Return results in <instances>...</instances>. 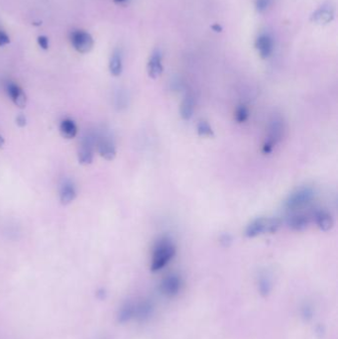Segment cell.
<instances>
[{
    "label": "cell",
    "instance_id": "obj_24",
    "mask_svg": "<svg viewBox=\"0 0 338 339\" xmlns=\"http://www.w3.org/2000/svg\"><path fill=\"white\" fill-rule=\"evenodd\" d=\"M16 124L19 127H25L27 124V118L23 113H20L19 115H17L16 117Z\"/></svg>",
    "mask_w": 338,
    "mask_h": 339
},
{
    "label": "cell",
    "instance_id": "obj_4",
    "mask_svg": "<svg viewBox=\"0 0 338 339\" xmlns=\"http://www.w3.org/2000/svg\"><path fill=\"white\" fill-rule=\"evenodd\" d=\"M284 129H285L284 121L281 117L276 116L271 120L270 126H269L268 138L266 139L262 147V152L265 155L271 154L275 146L282 140L284 136Z\"/></svg>",
    "mask_w": 338,
    "mask_h": 339
},
{
    "label": "cell",
    "instance_id": "obj_1",
    "mask_svg": "<svg viewBox=\"0 0 338 339\" xmlns=\"http://www.w3.org/2000/svg\"><path fill=\"white\" fill-rule=\"evenodd\" d=\"M176 255V247L174 243L167 238L160 240L153 251L151 270L152 272H158L165 268L172 261Z\"/></svg>",
    "mask_w": 338,
    "mask_h": 339
},
{
    "label": "cell",
    "instance_id": "obj_15",
    "mask_svg": "<svg viewBox=\"0 0 338 339\" xmlns=\"http://www.w3.org/2000/svg\"><path fill=\"white\" fill-rule=\"evenodd\" d=\"M76 189L71 182H66L60 190V201L64 205L72 203L76 197Z\"/></svg>",
    "mask_w": 338,
    "mask_h": 339
},
{
    "label": "cell",
    "instance_id": "obj_5",
    "mask_svg": "<svg viewBox=\"0 0 338 339\" xmlns=\"http://www.w3.org/2000/svg\"><path fill=\"white\" fill-rule=\"evenodd\" d=\"M70 38L72 47L80 54H87L94 48V38L86 31L74 30L71 33Z\"/></svg>",
    "mask_w": 338,
    "mask_h": 339
},
{
    "label": "cell",
    "instance_id": "obj_16",
    "mask_svg": "<svg viewBox=\"0 0 338 339\" xmlns=\"http://www.w3.org/2000/svg\"><path fill=\"white\" fill-rule=\"evenodd\" d=\"M60 133L68 140L74 138L77 135V126L72 119L65 118L60 123Z\"/></svg>",
    "mask_w": 338,
    "mask_h": 339
},
{
    "label": "cell",
    "instance_id": "obj_27",
    "mask_svg": "<svg viewBox=\"0 0 338 339\" xmlns=\"http://www.w3.org/2000/svg\"><path fill=\"white\" fill-rule=\"evenodd\" d=\"M114 1L121 3V2H125V1H127V0H114Z\"/></svg>",
    "mask_w": 338,
    "mask_h": 339
},
{
    "label": "cell",
    "instance_id": "obj_22",
    "mask_svg": "<svg viewBox=\"0 0 338 339\" xmlns=\"http://www.w3.org/2000/svg\"><path fill=\"white\" fill-rule=\"evenodd\" d=\"M9 43H10L9 36L6 34V32L3 29L0 28V47H3Z\"/></svg>",
    "mask_w": 338,
    "mask_h": 339
},
{
    "label": "cell",
    "instance_id": "obj_25",
    "mask_svg": "<svg viewBox=\"0 0 338 339\" xmlns=\"http://www.w3.org/2000/svg\"><path fill=\"white\" fill-rule=\"evenodd\" d=\"M4 144H5V140H4L2 135H0V149L4 146Z\"/></svg>",
    "mask_w": 338,
    "mask_h": 339
},
{
    "label": "cell",
    "instance_id": "obj_7",
    "mask_svg": "<svg viewBox=\"0 0 338 339\" xmlns=\"http://www.w3.org/2000/svg\"><path fill=\"white\" fill-rule=\"evenodd\" d=\"M96 148L100 157L106 161H113L117 155L116 147L110 137L100 136L96 138Z\"/></svg>",
    "mask_w": 338,
    "mask_h": 339
},
{
    "label": "cell",
    "instance_id": "obj_18",
    "mask_svg": "<svg viewBox=\"0 0 338 339\" xmlns=\"http://www.w3.org/2000/svg\"><path fill=\"white\" fill-rule=\"evenodd\" d=\"M123 71L122 56L119 50H115L109 61V72L113 76H119Z\"/></svg>",
    "mask_w": 338,
    "mask_h": 339
},
{
    "label": "cell",
    "instance_id": "obj_21",
    "mask_svg": "<svg viewBox=\"0 0 338 339\" xmlns=\"http://www.w3.org/2000/svg\"><path fill=\"white\" fill-rule=\"evenodd\" d=\"M272 4V0H255V8L259 13L265 12Z\"/></svg>",
    "mask_w": 338,
    "mask_h": 339
},
{
    "label": "cell",
    "instance_id": "obj_13",
    "mask_svg": "<svg viewBox=\"0 0 338 339\" xmlns=\"http://www.w3.org/2000/svg\"><path fill=\"white\" fill-rule=\"evenodd\" d=\"M288 226L293 231H305L310 225V218L304 214H293L287 218Z\"/></svg>",
    "mask_w": 338,
    "mask_h": 339
},
{
    "label": "cell",
    "instance_id": "obj_23",
    "mask_svg": "<svg viewBox=\"0 0 338 339\" xmlns=\"http://www.w3.org/2000/svg\"><path fill=\"white\" fill-rule=\"evenodd\" d=\"M38 44L43 50H47L49 48V40L46 36H39L38 37Z\"/></svg>",
    "mask_w": 338,
    "mask_h": 339
},
{
    "label": "cell",
    "instance_id": "obj_10",
    "mask_svg": "<svg viewBox=\"0 0 338 339\" xmlns=\"http://www.w3.org/2000/svg\"><path fill=\"white\" fill-rule=\"evenodd\" d=\"M163 72H164V66H163L162 52L159 49H155L153 53L151 54L147 64L148 75L151 78L156 79L159 76H161Z\"/></svg>",
    "mask_w": 338,
    "mask_h": 339
},
{
    "label": "cell",
    "instance_id": "obj_12",
    "mask_svg": "<svg viewBox=\"0 0 338 339\" xmlns=\"http://www.w3.org/2000/svg\"><path fill=\"white\" fill-rule=\"evenodd\" d=\"M334 8L331 4H323L318 7L312 15V21L318 25H324L330 23L334 18Z\"/></svg>",
    "mask_w": 338,
    "mask_h": 339
},
{
    "label": "cell",
    "instance_id": "obj_14",
    "mask_svg": "<svg viewBox=\"0 0 338 339\" xmlns=\"http://www.w3.org/2000/svg\"><path fill=\"white\" fill-rule=\"evenodd\" d=\"M314 218L317 227L323 232L329 231L334 225V221L331 215L328 214L326 210H323V209L316 210L314 214Z\"/></svg>",
    "mask_w": 338,
    "mask_h": 339
},
{
    "label": "cell",
    "instance_id": "obj_17",
    "mask_svg": "<svg viewBox=\"0 0 338 339\" xmlns=\"http://www.w3.org/2000/svg\"><path fill=\"white\" fill-rule=\"evenodd\" d=\"M194 106L195 102L193 96L189 95L183 99L180 107V114L184 120H190L193 116Z\"/></svg>",
    "mask_w": 338,
    "mask_h": 339
},
{
    "label": "cell",
    "instance_id": "obj_9",
    "mask_svg": "<svg viewBox=\"0 0 338 339\" xmlns=\"http://www.w3.org/2000/svg\"><path fill=\"white\" fill-rule=\"evenodd\" d=\"M5 91L9 98L12 100V102L19 108H25L27 105V96L24 93V91L18 86V84L7 81L5 84Z\"/></svg>",
    "mask_w": 338,
    "mask_h": 339
},
{
    "label": "cell",
    "instance_id": "obj_3",
    "mask_svg": "<svg viewBox=\"0 0 338 339\" xmlns=\"http://www.w3.org/2000/svg\"><path fill=\"white\" fill-rule=\"evenodd\" d=\"M315 196V192L311 187H302L292 192L285 200V207L294 211L310 204Z\"/></svg>",
    "mask_w": 338,
    "mask_h": 339
},
{
    "label": "cell",
    "instance_id": "obj_6",
    "mask_svg": "<svg viewBox=\"0 0 338 339\" xmlns=\"http://www.w3.org/2000/svg\"><path fill=\"white\" fill-rule=\"evenodd\" d=\"M95 148L96 138L91 135L82 138L77 150V160L80 165L89 166L94 162Z\"/></svg>",
    "mask_w": 338,
    "mask_h": 339
},
{
    "label": "cell",
    "instance_id": "obj_26",
    "mask_svg": "<svg viewBox=\"0 0 338 339\" xmlns=\"http://www.w3.org/2000/svg\"><path fill=\"white\" fill-rule=\"evenodd\" d=\"M213 29H215L217 32H220V31H221V27H219V25H215V26H213Z\"/></svg>",
    "mask_w": 338,
    "mask_h": 339
},
{
    "label": "cell",
    "instance_id": "obj_8",
    "mask_svg": "<svg viewBox=\"0 0 338 339\" xmlns=\"http://www.w3.org/2000/svg\"><path fill=\"white\" fill-rule=\"evenodd\" d=\"M255 48L262 59H268L274 52V40L267 33L260 34L255 41Z\"/></svg>",
    "mask_w": 338,
    "mask_h": 339
},
{
    "label": "cell",
    "instance_id": "obj_2",
    "mask_svg": "<svg viewBox=\"0 0 338 339\" xmlns=\"http://www.w3.org/2000/svg\"><path fill=\"white\" fill-rule=\"evenodd\" d=\"M281 220L277 218H258L252 220L245 229V236L255 238L260 235L276 233L281 227Z\"/></svg>",
    "mask_w": 338,
    "mask_h": 339
},
{
    "label": "cell",
    "instance_id": "obj_19",
    "mask_svg": "<svg viewBox=\"0 0 338 339\" xmlns=\"http://www.w3.org/2000/svg\"><path fill=\"white\" fill-rule=\"evenodd\" d=\"M196 132L197 135L204 138H214L215 137V131L213 127L206 120H200L198 121L196 125Z\"/></svg>",
    "mask_w": 338,
    "mask_h": 339
},
{
    "label": "cell",
    "instance_id": "obj_11",
    "mask_svg": "<svg viewBox=\"0 0 338 339\" xmlns=\"http://www.w3.org/2000/svg\"><path fill=\"white\" fill-rule=\"evenodd\" d=\"M182 282L178 275H169L161 283V291L168 296H174L181 291Z\"/></svg>",
    "mask_w": 338,
    "mask_h": 339
},
{
    "label": "cell",
    "instance_id": "obj_20",
    "mask_svg": "<svg viewBox=\"0 0 338 339\" xmlns=\"http://www.w3.org/2000/svg\"><path fill=\"white\" fill-rule=\"evenodd\" d=\"M249 118V110L247 108V106H245L244 104H241L239 105L236 110H235V113H234V119L237 123L241 124V123H244L248 120Z\"/></svg>",
    "mask_w": 338,
    "mask_h": 339
}]
</instances>
